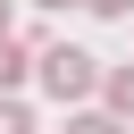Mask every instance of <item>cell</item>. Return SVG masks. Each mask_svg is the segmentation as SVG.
Instances as JSON below:
<instances>
[{
	"label": "cell",
	"mask_w": 134,
	"mask_h": 134,
	"mask_svg": "<svg viewBox=\"0 0 134 134\" xmlns=\"http://www.w3.org/2000/svg\"><path fill=\"white\" fill-rule=\"evenodd\" d=\"M100 100L117 126H134V67H100Z\"/></svg>",
	"instance_id": "cell-3"
},
{
	"label": "cell",
	"mask_w": 134,
	"mask_h": 134,
	"mask_svg": "<svg viewBox=\"0 0 134 134\" xmlns=\"http://www.w3.org/2000/svg\"><path fill=\"white\" fill-rule=\"evenodd\" d=\"M34 75H42V92H50L59 109H75V100H92V92H100V59H92V50H75V42H50V50L34 59Z\"/></svg>",
	"instance_id": "cell-1"
},
{
	"label": "cell",
	"mask_w": 134,
	"mask_h": 134,
	"mask_svg": "<svg viewBox=\"0 0 134 134\" xmlns=\"http://www.w3.org/2000/svg\"><path fill=\"white\" fill-rule=\"evenodd\" d=\"M67 134H126V126H117L109 109H75V117H67Z\"/></svg>",
	"instance_id": "cell-4"
},
{
	"label": "cell",
	"mask_w": 134,
	"mask_h": 134,
	"mask_svg": "<svg viewBox=\"0 0 134 134\" xmlns=\"http://www.w3.org/2000/svg\"><path fill=\"white\" fill-rule=\"evenodd\" d=\"M34 8H84V0H34Z\"/></svg>",
	"instance_id": "cell-7"
},
{
	"label": "cell",
	"mask_w": 134,
	"mask_h": 134,
	"mask_svg": "<svg viewBox=\"0 0 134 134\" xmlns=\"http://www.w3.org/2000/svg\"><path fill=\"white\" fill-rule=\"evenodd\" d=\"M0 34H17V17H8V0H0Z\"/></svg>",
	"instance_id": "cell-8"
},
{
	"label": "cell",
	"mask_w": 134,
	"mask_h": 134,
	"mask_svg": "<svg viewBox=\"0 0 134 134\" xmlns=\"http://www.w3.org/2000/svg\"><path fill=\"white\" fill-rule=\"evenodd\" d=\"M25 59H34V42H25V34H0V100H17V84L34 75Z\"/></svg>",
	"instance_id": "cell-2"
},
{
	"label": "cell",
	"mask_w": 134,
	"mask_h": 134,
	"mask_svg": "<svg viewBox=\"0 0 134 134\" xmlns=\"http://www.w3.org/2000/svg\"><path fill=\"white\" fill-rule=\"evenodd\" d=\"M92 17H134V0H84Z\"/></svg>",
	"instance_id": "cell-6"
},
{
	"label": "cell",
	"mask_w": 134,
	"mask_h": 134,
	"mask_svg": "<svg viewBox=\"0 0 134 134\" xmlns=\"http://www.w3.org/2000/svg\"><path fill=\"white\" fill-rule=\"evenodd\" d=\"M0 134H34V109L25 100H0Z\"/></svg>",
	"instance_id": "cell-5"
}]
</instances>
